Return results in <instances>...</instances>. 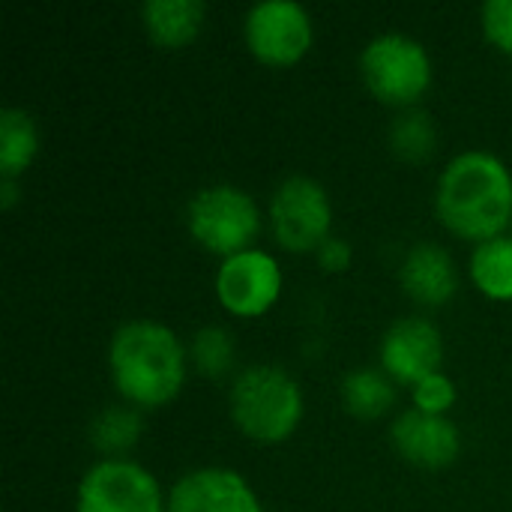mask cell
<instances>
[{"label": "cell", "mask_w": 512, "mask_h": 512, "mask_svg": "<svg viewBox=\"0 0 512 512\" xmlns=\"http://www.w3.org/2000/svg\"><path fill=\"white\" fill-rule=\"evenodd\" d=\"M438 213L450 231L468 240L501 237L512 216V177L489 153L456 156L438 186Z\"/></svg>", "instance_id": "obj_1"}, {"label": "cell", "mask_w": 512, "mask_h": 512, "mask_svg": "<svg viewBox=\"0 0 512 512\" xmlns=\"http://www.w3.org/2000/svg\"><path fill=\"white\" fill-rule=\"evenodd\" d=\"M111 378L117 390L144 408L177 396L186 378V354L177 336L156 321L123 324L111 339Z\"/></svg>", "instance_id": "obj_2"}, {"label": "cell", "mask_w": 512, "mask_h": 512, "mask_svg": "<svg viewBox=\"0 0 512 512\" xmlns=\"http://www.w3.org/2000/svg\"><path fill=\"white\" fill-rule=\"evenodd\" d=\"M303 414L294 378L276 366H252L231 387V417L243 435L273 444L288 438Z\"/></svg>", "instance_id": "obj_3"}, {"label": "cell", "mask_w": 512, "mask_h": 512, "mask_svg": "<svg viewBox=\"0 0 512 512\" xmlns=\"http://www.w3.org/2000/svg\"><path fill=\"white\" fill-rule=\"evenodd\" d=\"M258 207L237 186H207L189 204L192 237L219 255H240L258 234Z\"/></svg>", "instance_id": "obj_4"}, {"label": "cell", "mask_w": 512, "mask_h": 512, "mask_svg": "<svg viewBox=\"0 0 512 512\" xmlns=\"http://www.w3.org/2000/svg\"><path fill=\"white\" fill-rule=\"evenodd\" d=\"M360 69L375 96L399 105H408L417 96H423V90L432 81V60L426 48L402 33L375 36L363 48Z\"/></svg>", "instance_id": "obj_5"}, {"label": "cell", "mask_w": 512, "mask_h": 512, "mask_svg": "<svg viewBox=\"0 0 512 512\" xmlns=\"http://www.w3.org/2000/svg\"><path fill=\"white\" fill-rule=\"evenodd\" d=\"M270 219H273L276 240L285 249L306 252L327 240L333 207L321 183L309 177H291L276 189L270 204Z\"/></svg>", "instance_id": "obj_6"}, {"label": "cell", "mask_w": 512, "mask_h": 512, "mask_svg": "<svg viewBox=\"0 0 512 512\" xmlns=\"http://www.w3.org/2000/svg\"><path fill=\"white\" fill-rule=\"evenodd\" d=\"M78 512H162V492L141 465L105 459L84 474Z\"/></svg>", "instance_id": "obj_7"}, {"label": "cell", "mask_w": 512, "mask_h": 512, "mask_svg": "<svg viewBox=\"0 0 512 512\" xmlns=\"http://www.w3.org/2000/svg\"><path fill=\"white\" fill-rule=\"evenodd\" d=\"M246 42L264 63H294L312 45V18L294 0H264L246 15Z\"/></svg>", "instance_id": "obj_8"}, {"label": "cell", "mask_w": 512, "mask_h": 512, "mask_svg": "<svg viewBox=\"0 0 512 512\" xmlns=\"http://www.w3.org/2000/svg\"><path fill=\"white\" fill-rule=\"evenodd\" d=\"M279 288H282L279 264L261 249H246L240 255L225 258V264L216 273L219 303L240 318L264 315L276 303Z\"/></svg>", "instance_id": "obj_9"}, {"label": "cell", "mask_w": 512, "mask_h": 512, "mask_svg": "<svg viewBox=\"0 0 512 512\" xmlns=\"http://www.w3.org/2000/svg\"><path fill=\"white\" fill-rule=\"evenodd\" d=\"M441 336L438 327L423 318H405L393 324L381 342V360L390 378L405 384H420L441 366Z\"/></svg>", "instance_id": "obj_10"}, {"label": "cell", "mask_w": 512, "mask_h": 512, "mask_svg": "<svg viewBox=\"0 0 512 512\" xmlns=\"http://www.w3.org/2000/svg\"><path fill=\"white\" fill-rule=\"evenodd\" d=\"M168 512H261L249 483L225 468L186 474L168 498Z\"/></svg>", "instance_id": "obj_11"}, {"label": "cell", "mask_w": 512, "mask_h": 512, "mask_svg": "<svg viewBox=\"0 0 512 512\" xmlns=\"http://www.w3.org/2000/svg\"><path fill=\"white\" fill-rule=\"evenodd\" d=\"M393 444L396 450L423 468H441L450 465L459 456V432L447 417L408 411L393 426Z\"/></svg>", "instance_id": "obj_12"}, {"label": "cell", "mask_w": 512, "mask_h": 512, "mask_svg": "<svg viewBox=\"0 0 512 512\" xmlns=\"http://www.w3.org/2000/svg\"><path fill=\"white\" fill-rule=\"evenodd\" d=\"M402 288L426 306L450 300L459 288V273L453 258L432 243H420L408 252L402 264Z\"/></svg>", "instance_id": "obj_13"}, {"label": "cell", "mask_w": 512, "mask_h": 512, "mask_svg": "<svg viewBox=\"0 0 512 512\" xmlns=\"http://www.w3.org/2000/svg\"><path fill=\"white\" fill-rule=\"evenodd\" d=\"M144 24L150 36L168 48L186 45L204 21V3L201 0H150L141 9Z\"/></svg>", "instance_id": "obj_14"}, {"label": "cell", "mask_w": 512, "mask_h": 512, "mask_svg": "<svg viewBox=\"0 0 512 512\" xmlns=\"http://www.w3.org/2000/svg\"><path fill=\"white\" fill-rule=\"evenodd\" d=\"M471 276L492 300H512V240L492 237L471 255Z\"/></svg>", "instance_id": "obj_15"}, {"label": "cell", "mask_w": 512, "mask_h": 512, "mask_svg": "<svg viewBox=\"0 0 512 512\" xmlns=\"http://www.w3.org/2000/svg\"><path fill=\"white\" fill-rule=\"evenodd\" d=\"M36 147L39 138L30 114L21 108L0 111V177L15 180L36 156Z\"/></svg>", "instance_id": "obj_16"}, {"label": "cell", "mask_w": 512, "mask_h": 512, "mask_svg": "<svg viewBox=\"0 0 512 512\" xmlns=\"http://www.w3.org/2000/svg\"><path fill=\"white\" fill-rule=\"evenodd\" d=\"M342 396H345L348 411L357 414V417H366V420L381 417L393 405V399H396L390 378L375 372V369H363V372L348 375Z\"/></svg>", "instance_id": "obj_17"}, {"label": "cell", "mask_w": 512, "mask_h": 512, "mask_svg": "<svg viewBox=\"0 0 512 512\" xmlns=\"http://www.w3.org/2000/svg\"><path fill=\"white\" fill-rule=\"evenodd\" d=\"M393 147L405 159H426L435 150V126L426 114H402L393 123Z\"/></svg>", "instance_id": "obj_18"}, {"label": "cell", "mask_w": 512, "mask_h": 512, "mask_svg": "<svg viewBox=\"0 0 512 512\" xmlns=\"http://www.w3.org/2000/svg\"><path fill=\"white\" fill-rule=\"evenodd\" d=\"M192 357H195V366L204 372V375H222L228 366H231V357H234V342L225 330L219 327H207L195 336L192 342Z\"/></svg>", "instance_id": "obj_19"}, {"label": "cell", "mask_w": 512, "mask_h": 512, "mask_svg": "<svg viewBox=\"0 0 512 512\" xmlns=\"http://www.w3.org/2000/svg\"><path fill=\"white\" fill-rule=\"evenodd\" d=\"M138 438V417L129 414V411H105L99 420H96V429H93V441L102 447V450H123L129 447L132 441Z\"/></svg>", "instance_id": "obj_20"}, {"label": "cell", "mask_w": 512, "mask_h": 512, "mask_svg": "<svg viewBox=\"0 0 512 512\" xmlns=\"http://www.w3.org/2000/svg\"><path fill=\"white\" fill-rule=\"evenodd\" d=\"M414 402H417V411L441 417L456 402V387L447 375L435 372V375L423 378L420 384H414Z\"/></svg>", "instance_id": "obj_21"}, {"label": "cell", "mask_w": 512, "mask_h": 512, "mask_svg": "<svg viewBox=\"0 0 512 512\" xmlns=\"http://www.w3.org/2000/svg\"><path fill=\"white\" fill-rule=\"evenodd\" d=\"M483 27L495 45L512 51V0H489L483 6Z\"/></svg>", "instance_id": "obj_22"}, {"label": "cell", "mask_w": 512, "mask_h": 512, "mask_svg": "<svg viewBox=\"0 0 512 512\" xmlns=\"http://www.w3.org/2000/svg\"><path fill=\"white\" fill-rule=\"evenodd\" d=\"M318 258L327 270H345L351 264V246L345 240H336V237H327L321 246H318Z\"/></svg>", "instance_id": "obj_23"}, {"label": "cell", "mask_w": 512, "mask_h": 512, "mask_svg": "<svg viewBox=\"0 0 512 512\" xmlns=\"http://www.w3.org/2000/svg\"><path fill=\"white\" fill-rule=\"evenodd\" d=\"M3 207H9L12 201H15V180H9V177H3Z\"/></svg>", "instance_id": "obj_24"}]
</instances>
